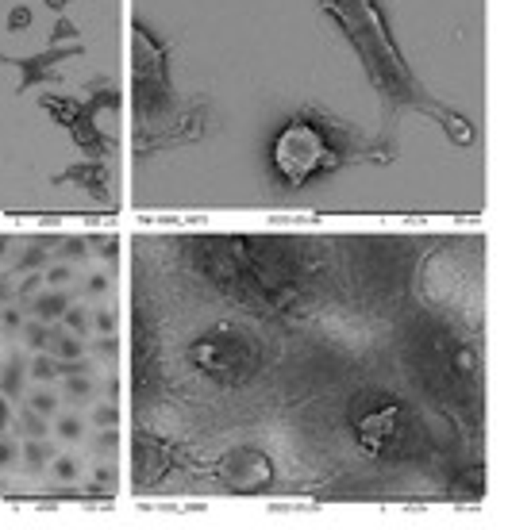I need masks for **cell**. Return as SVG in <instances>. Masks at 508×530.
Instances as JSON below:
<instances>
[{
    "label": "cell",
    "mask_w": 508,
    "mask_h": 530,
    "mask_svg": "<svg viewBox=\"0 0 508 530\" xmlns=\"http://www.w3.org/2000/svg\"><path fill=\"white\" fill-rule=\"evenodd\" d=\"M323 154H327V150H323L320 131L308 127V123H289L281 135H277V146H274L277 169H281L289 181H304V177L320 165Z\"/></svg>",
    "instance_id": "1"
},
{
    "label": "cell",
    "mask_w": 508,
    "mask_h": 530,
    "mask_svg": "<svg viewBox=\"0 0 508 530\" xmlns=\"http://www.w3.org/2000/svg\"><path fill=\"white\" fill-rule=\"evenodd\" d=\"M69 308V296L66 292H43V296L31 300V311H35V319H43V323H54V319H62V311Z\"/></svg>",
    "instance_id": "2"
},
{
    "label": "cell",
    "mask_w": 508,
    "mask_h": 530,
    "mask_svg": "<svg viewBox=\"0 0 508 530\" xmlns=\"http://www.w3.org/2000/svg\"><path fill=\"white\" fill-rule=\"evenodd\" d=\"M23 373H27L23 357H20V354H12V357H8V365H4V373H0V392H4V396H20Z\"/></svg>",
    "instance_id": "3"
},
{
    "label": "cell",
    "mask_w": 508,
    "mask_h": 530,
    "mask_svg": "<svg viewBox=\"0 0 508 530\" xmlns=\"http://www.w3.org/2000/svg\"><path fill=\"white\" fill-rule=\"evenodd\" d=\"M12 423H16V431H20L23 438H43V434L50 431V426L43 423V415H39V411H31V407H23V411L16 415Z\"/></svg>",
    "instance_id": "4"
},
{
    "label": "cell",
    "mask_w": 508,
    "mask_h": 530,
    "mask_svg": "<svg viewBox=\"0 0 508 530\" xmlns=\"http://www.w3.org/2000/svg\"><path fill=\"white\" fill-rule=\"evenodd\" d=\"M54 330H58V327H47L43 319H31L27 327H23V338H27L31 350H50V342H54Z\"/></svg>",
    "instance_id": "5"
},
{
    "label": "cell",
    "mask_w": 508,
    "mask_h": 530,
    "mask_svg": "<svg viewBox=\"0 0 508 530\" xmlns=\"http://www.w3.org/2000/svg\"><path fill=\"white\" fill-rule=\"evenodd\" d=\"M393 423H397V407H385V411L378 415V419H366L362 423V438H370V442H378L381 434H389Z\"/></svg>",
    "instance_id": "6"
},
{
    "label": "cell",
    "mask_w": 508,
    "mask_h": 530,
    "mask_svg": "<svg viewBox=\"0 0 508 530\" xmlns=\"http://www.w3.org/2000/svg\"><path fill=\"white\" fill-rule=\"evenodd\" d=\"M47 457H54V453H50V446L43 442V438H27V442H23V461H27V469H43Z\"/></svg>",
    "instance_id": "7"
},
{
    "label": "cell",
    "mask_w": 508,
    "mask_h": 530,
    "mask_svg": "<svg viewBox=\"0 0 508 530\" xmlns=\"http://www.w3.org/2000/svg\"><path fill=\"white\" fill-rule=\"evenodd\" d=\"M50 350L58 357H78L81 350H85V342H81L78 335H62V330H54V342H50Z\"/></svg>",
    "instance_id": "8"
},
{
    "label": "cell",
    "mask_w": 508,
    "mask_h": 530,
    "mask_svg": "<svg viewBox=\"0 0 508 530\" xmlns=\"http://www.w3.org/2000/svg\"><path fill=\"white\" fill-rule=\"evenodd\" d=\"M66 392L73 396V400H89V396L97 392V385H93V376L89 373H78V376H69L66 381Z\"/></svg>",
    "instance_id": "9"
},
{
    "label": "cell",
    "mask_w": 508,
    "mask_h": 530,
    "mask_svg": "<svg viewBox=\"0 0 508 530\" xmlns=\"http://www.w3.org/2000/svg\"><path fill=\"white\" fill-rule=\"evenodd\" d=\"M54 431H58V438H66V442H78L81 434H85V423H81L78 415H66V419H58Z\"/></svg>",
    "instance_id": "10"
},
{
    "label": "cell",
    "mask_w": 508,
    "mask_h": 530,
    "mask_svg": "<svg viewBox=\"0 0 508 530\" xmlns=\"http://www.w3.org/2000/svg\"><path fill=\"white\" fill-rule=\"evenodd\" d=\"M27 407H31V411H39V415H54V411H58V400H54L47 388H39V392H31Z\"/></svg>",
    "instance_id": "11"
},
{
    "label": "cell",
    "mask_w": 508,
    "mask_h": 530,
    "mask_svg": "<svg viewBox=\"0 0 508 530\" xmlns=\"http://www.w3.org/2000/svg\"><path fill=\"white\" fill-rule=\"evenodd\" d=\"M31 376H35V381H50V376H58V369H54V357H47L39 350V357H35V361H31V369H27Z\"/></svg>",
    "instance_id": "12"
},
{
    "label": "cell",
    "mask_w": 508,
    "mask_h": 530,
    "mask_svg": "<svg viewBox=\"0 0 508 530\" xmlns=\"http://www.w3.org/2000/svg\"><path fill=\"white\" fill-rule=\"evenodd\" d=\"M62 319H66V327L78 330V335H85V330H89V311L85 308H73V304H69V308L62 311Z\"/></svg>",
    "instance_id": "13"
},
{
    "label": "cell",
    "mask_w": 508,
    "mask_h": 530,
    "mask_svg": "<svg viewBox=\"0 0 508 530\" xmlns=\"http://www.w3.org/2000/svg\"><path fill=\"white\" fill-rule=\"evenodd\" d=\"M39 265H47V242L31 246V250L20 258V269H39Z\"/></svg>",
    "instance_id": "14"
},
{
    "label": "cell",
    "mask_w": 508,
    "mask_h": 530,
    "mask_svg": "<svg viewBox=\"0 0 508 530\" xmlns=\"http://www.w3.org/2000/svg\"><path fill=\"white\" fill-rule=\"evenodd\" d=\"M81 472V465H78V457H69V453H62L58 461H54V477H62V481H73Z\"/></svg>",
    "instance_id": "15"
},
{
    "label": "cell",
    "mask_w": 508,
    "mask_h": 530,
    "mask_svg": "<svg viewBox=\"0 0 508 530\" xmlns=\"http://www.w3.org/2000/svg\"><path fill=\"white\" fill-rule=\"evenodd\" d=\"M93 423H97V426H119V407L116 404L97 407V411H93Z\"/></svg>",
    "instance_id": "16"
},
{
    "label": "cell",
    "mask_w": 508,
    "mask_h": 530,
    "mask_svg": "<svg viewBox=\"0 0 508 530\" xmlns=\"http://www.w3.org/2000/svg\"><path fill=\"white\" fill-rule=\"evenodd\" d=\"M27 23H31V8H27V4H16V8L8 12V27L12 31H23Z\"/></svg>",
    "instance_id": "17"
},
{
    "label": "cell",
    "mask_w": 508,
    "mask_h": 530,
    "mask_svg": "<svg viewBox=\"0 0 508 530\" xmlns=\"http://www.w3.org/2000/svg\"><path fill=\"white\" fill-rule=\"evenodd\" d=\"M62 39H78V23L73 20H58V27L50 31V43H54V47H58Z\"/></svg>",
    "instance_id": "18"
},
{
    "label": "cell",
    "mask_w": 508,
    "mask_h": 530,
    "mask_svg": "<svg viewBox=\"0 0 508 530\" xmlns=\"http://www.w3.org/2000/svg\"><path fill=\"white\" fill-rule=\"evenodd\" d=\"M93 350H97V354H104V357H112V354H119V338L116 335H100Z\"/></svg>",
    "instance_id": "19"
},
{
    "label": "cell",
    "mask_w": 508,
    "mask_h": 530,
    "mask_svg": "<svg viewBox=\"0 0 508 530\" xmlns=\"http://www.w3.org/2000/svg\"><path fill=\"white\" fill-rule=\"evenodd\" d=\"M69 277H73V269H69V265H50V269H47V280L54 285V289H58V285H66Z\"/></svg>",
    "instance_id": "20"
},
{
    "label": "cell",
    "mask_w": 508,
    "mask_h": 530,
    "mask_svg": "<svg viewBox=\"0 0 508 530\" xmlns=\"http://www.w3.org/2000/svg\"><path fill=\"white\" fill-rule=\"evenodd\" d=\"M119 446V431L116 426H104V434L97 438V450H116Z\"/></svg>",
    "instance_id": "21"
},
{
    "label": "cell",
    "mask_w": 508,
    "mask_h": 530,
    "mask_svg": "<svg viewBox=\"0 0 508 530\" xmlns=\"http://www.w3.org/2000/svg\"><path fill=\"white\" fill-rule=\"evenodd\" d=\"M85 250H89L85 239H66V242H62V254H66V258H81Z\"/></svg>",
    "instance_id": "22"
},
{
    "label": "cell",
    "mask_w": 508,
    "mask_h": 530,
    "mask_svg": "<svg viewBox=\"0 0 508 530\" xmlns=\"http://www.w3.org/2000/svg\"><path fill=\"white\" fill-rule=\"evenodd\" d=\"M35 289H39V277L31 273V277H23V280H20V289H16V296H20V300H27V296H35Z\"/></svg>",
    "instance_id": "23"
},
{
    "label": "cell",
    "mask_w": 508,
    "mask_h": 530,
    "mask_svg": "<svg viewBox=\"0 0 508 530\" xmlns=\"http://www.w3.org/2000/svg\"><path fill=\"white\" fill-rule=\"evenodd\" d=\"M85 292H93V296L108 292V277H104V273H93V277H89V285H85Z\"/></svg>",
    "instance_id": "24"
},
{
    "label": "cell",
    "mask_w": 508,
    "mask_h": 530,
    "mask_svg": "<svg viewBox=\"0 0 508 530\" xmlns=\"http://www.w3.org/2000/svg\"><path fill=\"white\" fill-rule=\"evenodd\" d=\"M97 330L100 335H112V330H116V319L108 315V311H97Z\"/></svg>",
    "instance_id": "25"
},
{
    "label": "cell",
    "mask_w": 508,
    "mask_h": 530,
    "mask_svg": "<svg viewBox=\"0 0 508 530\" xmlns=\"http://www.w3.org/2000/svg\"><path fill=\"white\" fill-rule=\"evenodd\" d=\"M0 323H4V327H20V323H23L20 308H4V311H0Z\"/></svg>",
    "instance_id": "26"
},
{
    "label": "cell",
    "mask_w": 508,
    "mask_h": 530,
    "mask_svg": "<svg viewBox=\"0 0 508 530\" xmlns=\"http://www.w3.org/2000/svg\"><path fill=\"white\" fill-rule=\"evenodd\" d=\"M12 457H16V446H12L8 438H0V469H4V465H12Z\"/></svg>",
    "instance_id": "27"
},
{
    "label": "cell",
    "mask_w": 508,
    "mask_h": 530,
    "mask_svg": "<svg viewBox=\"0 0 508 530\" xmlns=\"http://www.w3.org/2000/svg\"><path fill=\"white\" fill-rule=\"evenodd\" d=\"M12 426V407H8V396H0V431Z\"/></svg>",
    "instance_id": "28"
},
{
    "label": "cell",
    "mask_w": 508,
    "mask_h": 530,
    "mask_svg": "<svg viewBox=\"0 0 508 530\" xmlns=\"http://www.w3.org/2000/svg\"><path fill=\"white\" fill-rule=\"evenodd\" d=\"M100 254H104V258H116V254H119V242H116V239H108L104 246H100Z\"/></svg>",
    "instance_id": "29"
},
{
    "label": "cell",
    "mask_w": 508,
    "mask_h": 530,
    "mask_svg": "<svg viewBox=\"0 0 508 530\" xmlns=\"http://www.w3.org/2000/svg\"><path fill=\"white\" fill-rule=\"evenodd\" d=\"M104 392L112 396V400H119V376H108V385H104Z\"/></svg>",
    "instance_id": "30"
},
{
    "label": "cell",
    "mask_w": 508,
    "mask_h": 530,
    "mask_svg": "<svg viewBox=\"0 0 508 530\" xmlns=\"http://www.w3.org/2000/svg\"><path fill=\"white\" fill-rule=\"evenodd\" d=\"M97 481L100 484H112V481H116V472L108 469V465H100V469H97Z\"/></svg>",
    "instance_id": "31"
},
{
    "label": "cell",
    "mask_w": 508,
    "mask_h": 530,
    "mask_svg": "<svg viewBox=\"0 0 508 530\" xmlns=\"http://www.w3.org/2000/svg\"><path fill=\"white\" fill-rule=\"evenodd\" d=\"M12 289H8V277H0V304H8Z\"/></svg>",
    "instance_id": "32"
},
{
    "label": "cell",
    "mask_w": 508,
    "mask_h": 530,
    "mask_svg": "<svg viewBox=\"0 0 508 530\" xmlns=\"http://www.w3.org/2000/svg\"><path fill=\"white\" fill-rule=\"evenodd\" d=\"M47 4H50L54 12H62V8H66V0H47Z\"/></svg>",
    "instance_id": "33"
},
{
    "label": "cell",
    "mask_w": 508,
    "mask_h": 530,
    "mask_svg": "<svg viewBox=\"0 0 508 530\" xmlns=\"http://www.w3.org/2000/svg\"><path fill=\"white\" fill-rule=\"evenodd\" d=\"M4 250H8V239H0V254H4Z\"/></svg>",
    "instance_id": "34"
}]
</instances>
